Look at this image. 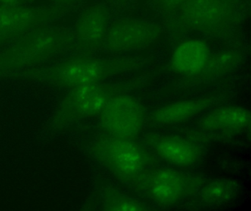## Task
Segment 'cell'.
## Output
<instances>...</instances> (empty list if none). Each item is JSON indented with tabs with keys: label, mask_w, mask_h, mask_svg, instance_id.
I'll use <instances>...</instances> for the list:
<instances>
[{
	"label": "cell",
	"mask_w": 251,
	"mask_h": 211,
	"mask_svg": "<svg viewBox=\"0 0 251 211\" xmlns=\"http://www.w3.org/2000/svg\"><path fill=\"white\" fill-rule=\"evenodd\" d=\"M0 53V77L31 67L73 48L72 32L50 25L34 29Z\"/></svg>",
	"instance_id": "cell-1"
},
{
	"label": "cell",
	"mask_w": 251,
	"mask_h": 211,
	"mask_svg": "<svg viewBox=\"0 0 251 211\" xmlns=\"http://www.w3.org/2000/svg\"><path fill=\"white\" fill-rule=\"evenodd\" d=\"M91 151L101 165L130 186L158 163V158L144 144L134 139L105 134L94 141Z\"/></svg>",
	"instance_id": "cell-2"
},
{
	"label": "cell",
	"mask_w": 251,
	"mask_h": 211,
	"mask_svg": "<svg viewBox=\"0 0 251 211\" xmlns=\"http://www.w3.org/2000/svg\"><path fill=\"white\" fill-rule=\"evenodd\" d=\"M139 65L131 59H98L76 56L52 67L38 70L31 76L60 87L73 88L99 83L105 79L130 71Z\"/></svg>",
	"instance_id": "cell-3"
},
{
	"label": "cell",
	"mask_w": 251,
	"mask_h": 211,
	"mask_svg": "<svg viewBox=\"0 0 251 211\" xmlns=\"http://www.w3.org/2000/svg\"><path fill=\"white\" fill-rule=\"evenodd\" d=\"M239 21L236 0H187L166 23L177 35L197 32L217 36L230 30Z\"/></svg>",
	"instance_id": "cell-4"
},
{
	"label": "cell",
	"mask_w": 251,
	"mask_h": 211,
	"mask_svg": "<svg viewBox=\"0 0 251 211\" xmlns=\"http://www.w3.org/2000/svg\"><path fill=\"white\" fill-rule=\"evenodd\" d=\"M205 182V178L198 174L156 166L145 173L131 187L152 203L171 206L196 194Z\"/></svg>",
	"instance_id": "cell-5"
},
{
	"label": "cell",
	"mask_w": 251,
	"mask_h": 211,
	"mask_svg": "<svg viewBox=\"0 0 251 211\" xmlns=\"http://www.w3.org/2000/svg\"><path fill=\"white\" fill-rule=\"evenodd\" d=\"M128 89V85L124 84L102 82L73 88L58 106L54 123L63 126L86 117L99 115L111 98L127 92Z\"/></svg>",
	"instance_id": "cell-6"
},
{
	"label": "cell",
	"mask_w": 251,
	"mask_h": 211,
	"mask_svg": "<svg viewBox=\"0 0 251 211\" xmlns=\"http://www.w3.org/2000/svg\"><path fill=\"white\" fill-rule=\"evenodd\" d=\"M68 10L65 6L31 7L23 4H0V44L10 42L23 35L50 25Z\"/></svg>",
	"instance_id": "cell-7"
},
{
	"label": "cell",
	"mask_w": 251,
	"mask_h": 211,
	"mask_svg": "<svg viewBox=\"0 0 251 211\" xmlns=\"http://www.w3.org/2000/svg\"><path fill=\"white\" fill-rule=\"evenodd\" d=\"M99 116L105 135L135 139L145 126L147 113L140 101L123 92L111 98Z\"/></svg>",
	"instance_id": "cell-8"
},
{
	"label": "cell",
	"mask_w": 251,
	"mask_h": 211,
	"mask_svg": "<svg viewBox=\"0 0 251 211\" xmlns=\"http://www.w3.org/2000/svg\"><path fill=\"white\" fill-rule=\"evenodd\" d=\"M159 25L136 19H122L110 25L104 48L111 53L130 52L143 49L161 39Z\"/></svg>",
	"instance_id": "cell-9"
},
{
	"label": "cell",
	"mask_w": 251,
	"mask_h": 211,
	"mask_svg": "<svg viewBox=\"0 0 251 211\" xmlns=\"http://www.w3.org/2000/svg\"><path fill=\"white\" fill-rule=\"evenodd\" d=\"M110 25L108 9L100 3L91 4L80 13L71 31L73 48L83 53L93 52L102 48Z\"/></svg>",
	"instance_id": "cell-10"
},
{
	"label": "cell",
	"mask_w": 251,
	"mask_h": 211,
	"mask_svg": "<svg viewBox=\"0 0 251 211\" xmlns=\"http://www.w3.org/2000/svg\"><path fill=\"white\" fill-rule=\"evenodd\" d=\"M144 145L158 159L177 167H192L204 155L203 148L198 144L173 135L148 133Z\"/></svg>",
	"instance_id": "cell-11"
},
{
	"label": "cell",
	"mask_w": 251,
	"mask_h": 211,
	"mask_svg": "<svg viewBox=\"0 0 251 211\" xmlns=\"http://www.w3.org/2000/svg\"><path fill=\"white\" fill-rule=\"evenodd\" d=\"M219 95H211L167 104L152 112L151 121L157 126L178 124L196 117L220 100Z\"/></svg>",
	"instance_id": "cell-12"
},
{
	"label": "cell",
	"mask_w": 251,
	"mask_h": 211,
	"mask_svg": "<svg viewBox=\"0 0 251 211\" xmlns=\"http://www.w3.org/2000/svg\"><path fill=\"white\" fill-rule=\"evenodd\" d=\"M251 113L239 106H225L204 115L198 123L202 130L213 133H237L249 127Z\"/></svg>",
	"instance_id": "cell-13"
},
{
	"label": "cell",
	"mask_w": 251,
	"mask_h": 211,
	"mask_svg": "<svg viewBox=\"0 0 251 211\" xmlns=\"http://www.w3.org/2000/svg\"><path fill=\"white\" fill-rule=\"evenodd\" d=\"M207 44L200 39H190L179 44L171 57L172 70L179 74L192 76L199 73L209 57Z\"/></svg>",
	"instance_id": "cell-14"
},
{
	"label": "cell",
	"mask_w": 251,
	"mask_h": 211,
	"mask_svg": "<svg viewBox=\"0 0 251 211\" xmlns=\"http://www.w3.org/2000/svg\"><path fill=\"white\" fill-rule=\"evenodd\" d=\"M242 60L239 51H226L210 54L203 68L197 74L189 76V81L201 83L212 80L233 70Z\"/></svg>",
	"instance_id": "cell-15"
},
{
	"label": "cell",
	"mask_w": 251,
	"mask_h": 211,
	"mask_svg": "<svg viewBox=\"0 0 251 211\" xmlns=\"http://www.w3.org/2000/svg\"><path fill=\"white\" fill-rule=\"evenodd\" d=\"M239 186L234 180L215 179L204 183L198 190L200 202L204 205H217L233 200L239 193Z\"/></svg>",
	"instance_id": "cell-16"
},
{
	"label": "cell",
	"mask_w": 251,
	"mask_h": 211,
	"mask_svg": "<svg viewBox=\"0 0 251 211\" xmlns=\"http://www.w3.org/2000/svg\"><path fill=\"white\" fill-rule=\"evenodd\" d=\"M103 209L106 211H145L149 208L145 204L136 200L115 189L105 193Z\"/></svg>",
	"instance_id": "cell-17"
},
{
	"label": "cell",
	"mask_w": 251,
	"mask_h": 211,
	"mask_svg": "<svg viewBox=\"0 0 251 211\" xmlns=\"http://www.w3.org/2000/svg\"><path fill=\"white\" fill-rule=\"evenodd\" d=\"M187 0H152L158 11L165 21L173 17Z\"/></svg>",
	"instance_id": "cell-18"
},
{
	"label": "cell",
	"mask_w": 251,
	"mask_h": 211,
	"mask_svg": "<svg viewBox=\"0 0 251 211\" xmlns=\"http://www.w3.org/2000/svg\"><path fill=\"white\" fill-rule=\"evenodd\" d=\"M113 5L123 7L128 5L133 0H108Z\"/></svg>",
	"instance_id": "cell-19"
},
{
	"label": "cell",
	"mask_w": 251,
	"mask_h": 211,
	"mask_svg": "<svg viewBox=\"0 0 251 211\" xmlns=\"http://www.w3.org/2000/svg\"><path fill=\"white\" fill-rule=\"evenodd\" d=\"M49 1L53 3V5L65 6V7H67V6L73 4L76 0H49Z\"/></svg>",
	"instance_id": "cell-20"
},
{
	"label": "cell",
	"mask_w": 251,
	"mask_h": 211,
	"mask_svg": "<svg viewBox=\"0 0 251 211\" xmlns=\"http://www.w3.org/2000/svg\"><path fill=\"white\" fill-rule=\"evenodd\" d=\"M27 0H0V4L5 5H14V4H23Z\"/></svg>",
	"instance_id": "cell-21"
}]
</instances>
